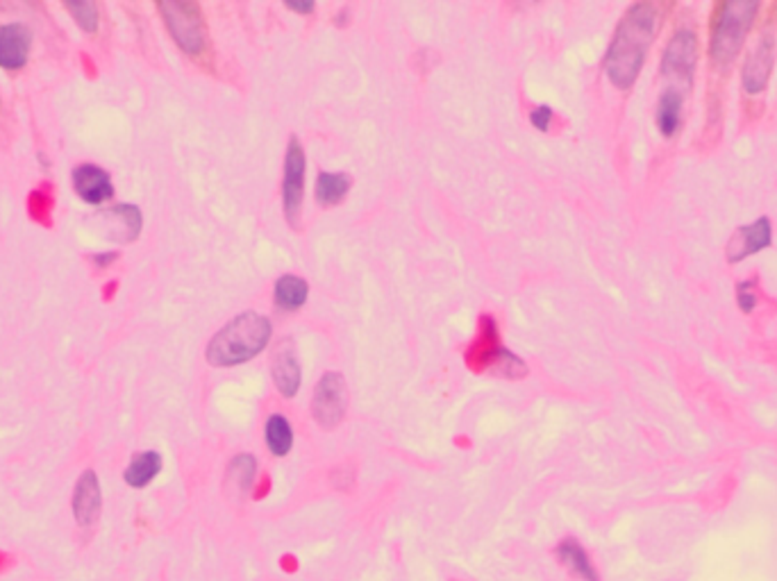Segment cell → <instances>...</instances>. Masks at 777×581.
Returning <instances> with one entry per match:
<instances>
[{"label": "cell", "instance_id": "obj_10", "mask_svg": "<svg viewBox=\"0 0 777 581\" xmlns=\"http://www.w3.org/2000/svg\"><path fill=\"white\" fill-rule=\"evenodd\" d=\"M771 221L766 216L757 218L755 222L746 225V228L737 230L734 237L727 243V259L732 263L741 262V259L750 257V254L759 253V250L771 246Z\"/></svg>", "mask_w": 777, "mask_h": 581}, {"label": "cell", "instance_id": "obj_2", "mask_svg": "<svg viewBox=\"0 0 777 581\" xmlns=\"http://www.w3.org/2000/svg\"><path fill=\"white\" fill-rule=\"evenodd\" d=\"M271 339V323L264 316L248 311L225 325L207 345L212 366H237L253 359Z\"/></svg>", "mask_w": 777, "mask_h": 581}, {"label": "cell", "instance_id": "obj_1", "mask_svg": "<svg viewBox=\"0 0 777 581\" xmlns=\"http://www.w3.org/2000/svg\"><path fill=\"white\" fill-rule=\"evenodd\" d=\"M657 28H660V12L652 3L632 5L619 23L614 41L607 51V60H604V71L619 89H630L639 77L645 52L655 39Z\"/></svg>", "mask_w": 777, "mask_h": 581}, {"label": "cell", "instance_id": "obj_6", "mask_svg": "<svg viewBox=\"0 0 777 581\" xmlns=\"http://www.w3.org/2000/svg\"><path fill=\"white\" fill-rule=\"evenodd\" d=\"M312 409H314V418L328 430L341 423L345 411V382L339 373H328L320 379Z\"/></svg>", "mask_w": 777, "mask_h": 581}, {"label": "cell", "instance_id": "obj_8", "mask_svg": "<svg viewBox=\"0 0 777 581\" xmlns=\"http://www.w3.org/2000/svg\"><path fill=\"white\" fill-rule=\"evenodd\" d=\"M303 187H305V152L300 148L298 139H291L289 150H287L285 164V184H282V196H285V212L291 222H295L303 203Z\"/></svg>", "mask_w": 777, "mask_h": 581}, {"label": "cell", "instance_id": "obj_19", "mask_svg": "<svg viewBox=\"0 0 777 581\" xmlns=\"http://www.w3.org/2000/svg\"><path fill=\"white\" fill-rule=\"evenodd\" d=\"M307 300V284L305 279L294 278V275H285L275 284V303L282 309H298L300 304Z\"/></svg>", "mask_w": 777, "mask_h": 581}, {"label": "cell", "instance_id": "obj_14", "mask_svg": "<svg viewBox=\"0 0 777 581\" xmlns=\"http://www.w3.org/2000/svg\"><path fill=\"white\" fill-rule=\"evenodd\" d=\"M682 105H684V92L682 89H666L657 105V125L664 137H673L682 121Z\"/></svg>", "mask_w": 777, "mask_h": 581}, {"label": "cell", "instance_id": "obj_5", "mask_svg": "<svg viewBox=\"0 0 777 581\" xmlns=\"http://www.w3.org/2000/svg\"><path fill=\"white\" fill-rule=\"evenodd\" d=\"M698 64V39L693 30H677L666 44L661 57V71L666 77L680 80L682 86H691L693 71Z\"/></svg>", "mask_w": 777, "mask_h": 581}, {"label": "cell", "instance_id": "obj_17", "mask_svg": "<svg viewBox=\"0 0 777 581\" xmlns=\"http://www.w3.org/2000/svg\"><path fill=\"white\" fill-rule=\"evenodd\" d=\"M266 445L275 456L289 455L291 445H294V432H291V424L287 423L285 416H271L269 423H266Z\"/></svg>", "mask_w": 777, "mask_h": 581}, {"label": "cell", "instance_id": "obj_22", "mask_svg": "<svg viewBox=\"0 0 777 581\" xmlns=\"http://www.w3.org/2000/svg\"><path fill=\"white\" fill-rule=\"evenodd\" d=\"M737 300H739V307H741L743 311H752V309H755V304H757V295H755V291H752V282L739 284Z\"/></svg>", "mask_w": 777, "mask_h": 581}, {"label": "cell", "instance_id": "obj_4", "mask_svg": "<svg viewBox=\"0 0 777 581\" xmlns=\"http://www.w3.org/2000/svg\"><path fill=\"white\" fill-rule=\"evenodd\" d=\"M159 12L164 16L168 32L175 44L189 55H198L205 48V26L203 16L196 3H182V0H168L159 3Z\"/></svg>", "mask_w": 777, "mask_h": 581}, {"label": "cell", "instance_id": "obj_3", "mask_svg": "<svg viewBox=\"0 0 777 581\" xmlns=\"http://www.w3.org/2000/svg\"><path fill=\"white\" fill-rule=\"evenodd\" d=\"M759 12L757 0H732L718 5L714 26H711L709 55L716 66H727L741 51L755 14Z\"/></svg>", "mask_w": 777, "mask_h": 581}, {"label": "cell", "instance_id": "obj_24", "mask_svg": "<svg viewBox=\"0 0 777 581\" xmlns=\"http://www.w3.org/2000/svg\"><path fill=\"white\" fill-rule=\"evenodd\" d=\"M287 5L295 12H303V14H310V12L314 10V3H310V0H307V3H294V0H289Z\"/></svg>", "mask_w": 777, "mask_h": 581}, {"label": "cell", "instance_id": "obj_7", "mask_svg": "<svg viewBox=\"0 0 777 581\" xmlns=\"http://www.w3.org/2000/svg\"><path fill=\"white\" fill-rule=\"evenodd\" d=\"M773 61H775V36L766 32L757 41V46L752 48L746 64H743L741 85L748 93L755 96V93H762L766 89L768 77H771L773 71Z\"/></svg>", "mask_w": 777, "mask_h": 581}, {"label": "cell", "instance_id": "obj_13", "mask_svg": "<svg viewBox=\"0 0 777 581\" xmlns=\"http://www.w3.org/2000/svg\"><path fill=\"white\" fill-rule=\"evenodd\" d=\"M273 379L279 393L291 398L300 386V364L294 343L285 339L273 354Z\"/></svg>", "mask_w": 777, "mask_h": 581}, {"label": "cell", "instance_id": "obj_21", "mask_svg": "<svg viewBox=\"0 0 777 581\" xmlns=\"http://www.w3.org/2000/svg\"><path fill=\"white\" fill-rule=\"evenodd\" d=\"M67 12L76 19L77 26L85 32H96L98 30V7L92 0H85V3H67Z\"/></svg>", "mask_w": 777, "mask_h": 581}, {"label": "cell", "instance_id": "obj_9", "mask_svg": "<svg viewBox=\"0 0 777 581\" xmlns=\"http://www.w3.org/2000/svg\"><path fill=\"white\" fill-rule=\"evenodd\" d=\"M73 187L77 196L89 205H102L114 198V187L109 173L93 164H82L73 171Z\"/></svg>", "mask_w": 777, "mask_h": 581}, {"label": "cell", "instance_id": "obj_12", "mask_svg": "<svg viewBox=\"0 0 777 581\" xmlns=\"http://www.w3.org/2000/svg\"><path fill=\"white\" fill-rule=\"evenodd\" d=\"M101 504L102 497L96 472H82V477L77 480L76 493H73V513H76V520L82 527H92L98 520V516H101Z\"/></svg>", "mask_w": 777, "mask_h": 581}, {"label": "cell", "instance_id": "obj_23", "mask_svg": "<svg viewBox=\"0 0 777 581\" xmlns=\"http://www.w3.org/2000/svg\"><path fill=\"white\" fill-rule=\"evenodd\" d=\"M530 118H532L534 127H538V130H548L550 118H553V109H550L548 105H541L532 111V117Z\"/></svg>", "mask_w": 777, "mask_h": 581}, {"label": "cell", "instance_id": "obj_11", "mask_svg": "<svg viewBox=\"0 0 777 581\" xmlns=\"http://www.w3.org/2000/svg\"><path fill=\"white\" fill-rule=\"evenodd\" d=\"M32 36L30 30L20 23H7L0 26V69L5 71H19L23 69L30 55Z\"/></svg>", "mask_w": 777, "mask_h": 581}, {"label": "cell", "instance_id": "obj_18", "mask_svg": "<svg viewBox=\"0 0 777 581\" xmlns=\"http://www.w3.org/2000/svg\"><path fill=\"white\" fill-rule=\"evenodd\" d=\"M348 189H351V177L344 173H320L316 182V198L323 205H335L348 193Z\"/></svg>", "mask_w": 777, "mask_h": 581}, {"label": "cell", "instance_id": "obj_15", "mask_svg": "<svg viewBox=\"0 0 777 581\" xmlns=\"http://www.w3.org/2000/svg\"><path fill=\"white\" fill-rule=\"evenodd\" d=\"M159 471H162V456H159V452L148 450L134 455V459L130 461L123 477H125V481L133 488H143V486H148L159 475Z\"/></svg>", "mask_w": 777, "mask_h": 581}, {"label": "cell", "instance_id": "obj_16", "mask_svg": "<svg viewBox=\"0 0 777 581\" xmlns=\"http://www.w3.org/2000/svg\"><path fill=\"white\" fill-rule=\"evenodd\" d=\"M557 554H559V559H562V561H564L566 566H569L571 570L575 572V575H579L582 579H587V581H598V575H595L594 566H591L585 547L579 545L578 541H573V538L564 541L562 545H559Z\"/></svg>", "mask_w": 777, "mask_h": 581}, {"label": "cell", "instance_id": "obj_20", "mask_svg": "<svg viewBox=\"0 0 777 581\" xmlns=\"http://www.w3.org/2000/svg\"><path fill=\"white\" fill-rule=\"evenodd\" d=\"M228 480L230 484H234V490H239V493H246V490L250 488V484H253L255 480V459L250 455H239L237 459L230 464V472H228Z\"/></svg>", "mask_w": 777, "mask_h": 581}]
</instances>
